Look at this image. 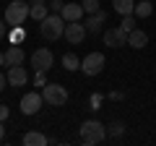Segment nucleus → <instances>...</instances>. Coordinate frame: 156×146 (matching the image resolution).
<instances>
[{"mask_svg": "<svg viewBox=\"0 0 156 146\" xmlns=\"http://www.w3.org/2000/svg\"><path fill=\"white\" fill-rule=\"evenodd\" d=\"M5 84H8V76H3V73H0V91L5 89Z\"/></svg>", "mask_w": 156, "mask_h": 146, "instance_id": "28", "label": "nucleus"}, {"mask_svg": "<svg viewBox=\"0 0 156 146\" xmlns=\"http://www.w3.org/2000/svg\"><path fill=\"white\" fill-rule=\"evenodd\" d=\"M62 68H65V71H81V60H78L73 52H65V55H62Z\"/></svg>", "mask_w": 156, "mask_h": 146, "instance_id": "19", "label": "nucleus"}, {"mask_svg": "<svg viewBox=\"0 0 156 146\" xmlns=\"http://www.w3.org/2000/svg\"><path fill=\"white\" fill-rule=\"evenodd\" d=\"M3 136H5V125H3V120H0V141H3Z\"/></svg>", "mask_w": 156, "mask_h": 146, "instance_id": "30", "label": "nucleus"}, {"mask_svg": "<svg viewBox=\"0 0 156 146\" xmlns=\"http://www.w3.org/2000/svg\"><path fill=\"white\" fill-rule=\"evenodd\" d=\"M104 21H107V13L104 11H96V13H89V24H83V26H86L89 34H99Z\"/></svg>", "mask_w": 156, "mask_h": 146, "instance_id": "12", "label": "nucleus"}, {"mask_svg": "<svg viewBox=\"0 0 156 146\" xmlns=\"http://www.w3.org/2000/svg\"><path fill=\"white\" fill-rule=\"evenodd\" d=\"M8 84H11V86H26L29 84L26 68H23V65H11V68H8Z\"/></svg>", "mask_w": 156, "mask_h": 146, "instance_id": "10", "label": "nucleus"}, {"mask_svg": "<svg viewBox=\"0 0 156 146\" xmlns=\"http://www.w3.org/2000/svg\"><path fill=\"white\" fill-rule=\"evenodd\" d=\"M151 13H154V3H151V0H140V3H135V11H133L135 18H148Z\"/></svg>", "mask_w": 156, "mask_h": 146, "instance_id": "18", "label": "nucleus"}, {"mask_svg": "<svg viewBox=\"0 0 156 146\" xmlns=\"http://www.w3.org/2000/svg\"><path fill=\"white\" fill-rule=\"evenodd\" d=\"M81 71L86 76H99L104 71V52H89V55L81 60Z\"/></svg>", "mask_w": 156, "mask_h": 146, "instance_id": "6", "label": "nucleus"}, {"mask_svg": "<svg viewBox=\"0 0 156 146\" xmlns=\"http://www.w3.org/2000/svg\"><path fill=\"white\" fill-rule=\"evenodd\" d=\"M29 16V5L26 0H16V3H8L5 5V24L8 26H21Z\"/></svg>", "mask_w": 156, "mask_h": 146, "instance_id": "4", "label": "nucleus"}, {"mask_svg": "<svg viewBox=\"0 0 156 146\" xmlns=\"http://www.w3.org/2000/svg\"><path fill=\"white\" fill-rule=\"evenodd\" d=\"M104 45L107 47H125L128 45V31H122L120 26H112L104 31Z\"/></svg>", "mask_w": 156, "mask_h": 146, "instance_id": "9", "label": "nucleus"}, {"mask_svg": "<svg viewBox=\"0 0 156 146\" xmlns=\"http://www.w3.org/2000/svg\"><path fill=\"white\" fill-rule=\"evenodd\" d=\"M86 26L81 21H68L65 24V34H62V37H65L68 42H70V45H81V42L86 39Z\"/></svg>", "mask_w": 156, "mask_h": 146, "instance_id": "8", "label": "nucleus"}, {"mask_svg": "<svg viewBox=\"0 0 156 146\" xmlns=\"http://www.w3.org/2000/svg\"><path fill=\"white\" fill-rule=\"evenodd\" d=\"M8 115H11V110H8L5 104H0V120H3V123L8 120Z\"/></svg>", "mask_w": 156, "mask_h": 146, "instance_id": "25", "label": "nucleus"}, {"mask_svg": "<svg viewBox=\"0 0 156 146\" xmlns=\"http://www.w3.org/2000/svg\"><path fill=\"white\" fill-rule=\"evenodd\" d=\"M42 104H44V97H42V91H26V94L21 97V112L23 115H37L39 110H42Z\"/></svg>", "mask_w": 156, "mask_h": 146, "instance_id": "7", "label": "nucleus"}, {"mask_svg": "<svg viewBox=\"0 0 156 146\" xmlns=\"http://www.w3.org/2000/svg\"><path fill=\"white\" fill-rule=\"evenodd\" d=\"M91 104H94L91 110H99V104H101V94H94V97H91Z\"/></svg>", "mask_w": 156, "mask_h": 146, "instance_id": "26", "label": "nucleus"}, {"mask_svg": "<svg viewBox=\"0 0 156 146\" xmlns=\"http://www.w3.org/2000/svg\"><path fill=\"white\" fill-rule=\"evenodd\" d=\"M81 5H83L86 13H96V11H101V8H99V0H81Z\"/></svg>", "mask_w": 156, "mask_h": 146, "instance_id": "21", "label": "nucleus"}, {"mask_svg": "<svg viewBox=\"0 0 156 146\" xmlns=\"http://www.w3.org/2000/svg\"><path fill=\"white\" fill-rule=\"evenodd\" d=\"M62 5H65L62 0H52V3H50V11H52V13H60V11H62Z\"/></svg>", "mask_w": 156, "mask_h": 146, "instance_id": "24", "label": "nucleus"}, {"mask_svg": "<svg viewBox=\"0 0 156 146\" xmlns=\"http://www.w3.org/2000/svg\"><path fill=\"white\" fill-rule=\"evenodd\" d=\"M29 16L34 21H44L50 13H47V3L44 0H31V5H29Z\"/></svg>", "mask_w": 156, "mask_h": 146, "instance_id": "14", "label": "nucleus"}, {"mask_svg": "<svg viewBox=\"0 0 156 146\" xmlns=\"http://www.w3.org/2000/svg\"><path fill=\"white\" fill-rule=\"evenodd\" d=\"M5 34H8V24L0 21V39H5Z\"/></svg>", "mask_w": 156, "mask_h": 146, "instance_id": "27", "label": "nucleus"}, {"mask_svg": "<svg viewBox=\"0 0 156 146\" xmlns=\"http://www.w3.org/2000/svg\"><path fill=\"white\" fill-rule=\"evenodd\" d=\"M112 8H115L120 16H130L135 11V0H112Z\"/></svg>", "mask_w": 156, "mask_h": 146, "instance_id": "17", "label": "nucleus"}, {"mask_svg": "<svg viewBox=\"0 0 156 146\" xmlns=\"http://www.w3.org/2000/svg\"><path fill=\"white\" fill-rule=\"evenodd\" d=\"M0 65H5V52H0Z\"/></svg>", "mask_w": 156, "mask_h": 146, "instance_id": "31", "label": "nucleus"}, {"mask_svg": "<svg viewBox=\"0 0 156 146\" xmlns=\"http://www.w3.org/2000/svg\"><path fill=\"white\" fill-rule=\"evenodd\" d=\"M37 86H44V73H37Z\"/></svg>", "mask_w": 156, "mask_h": 146, "instance_id": "29", "label": "nucleus"}, {"mask_svg": "<svg viewBox=\"0 0 156 146\" xmlns=\"http://www.w3.org/2000/svg\"><path fill=\"white\" fill-rule=\"evenodd\" d=\"M128 45L133 47V50H143V47L148 45V34H146L143 29H133V31L128 34Z\"/></svg>", "mask_w": 156, "mask_h": 146, "instance_id": "13", "label": "nucleus"}, {"mask_svg": "<svg viewBox=\"0 0 156 146\" xmlns=\"http://www.w3.org/2000/svg\"><path fill=\"white\" fill-rule=\"evenodd\" d=\"M104 138H107V128L99 120H86V123L81 125V141H83L86 146H96Z\"/></svg>", "mask_w": 156, "mask_h": 146, "instance_id": "2", "label": "nucleus"}, {"mask_svg": "<svg viewBox=\"0 0 156 146\" xmlns=\"http://www.w3.org/2000/svg\"><path fill=\"white\" fill-rule=\"evenodd\" d=\"M23 60H26V55H23V50L18 45L5 50V65H23Z\"/></svg>", "mask_w": 156, "mask_h": 146, "instance_id": "15", "label": "nucleus"}, {"mask_svg": "<svg viewBox=\"0 0 156 146\" xmlns=\"http://www.w3.org/2000/svg\"><path fill=\"white\" fill-rule=\"evenodd\" d=\"M52 63H55V55H52V50H47V47H39V50L31 52V68L37 73H47L52 68Z\"/></svg>", "mask_w": 156, "mask_h": 146, "instance_id": "5", "label": "nucleus"}, {"mask_svg": "<svg viewBox=\"0 0 156 146\" xmlns=\"http://www.w3.org/2000/svg\"><path fill=\"white\" fill-rule=\"evenodd\" d=\"M23 146H47L50 144V138L47 136H42L39 130H29V133H23Z\"/></svg>", "mask_w": 156, "mask_h": 146, "instance_id": "16", "label": "nucleus"}, {"mask_svg": "<svg viewBox=\"0 0 156 146\" xmlns=\"http://www.w3.org/2000/svg\"><path fill=\"white\" fill-rule=\"evenodd\" d=\"M125 133V125L122 123H112L109 125V136H122Z\"/></svg>", "mask_w": 156, "mask_h": 146, "instance_id": "23", "label": "nucleus"}, {"mask_svg": "<svg viewBox=\"0 0 156 146\" xmlns=\"http://www.w3.org/2000/svg\"><path fill=\"white\" fill-rule=\"evenodd\" d=\"M65 24H68V21L60 16V13H50L44 21H39V31H42L44 39L55 42V39H60L62 34H65Z\"/></svg>", "mask_w": 156, "mask_h": 146, "instance_id": "1", "label": "nucleus"}, {"mask_svg": "<svg viewBox=\"0 0 156 146\" xmlns=\"http://www.w3.org/2000/svg\"><path fill=\"white\" fill-rule=\"evenodd\" d=\"M83 5L81 3H65L62 5V11H60V16L65 18V21H81V16H83Z\"/></svg>", "mask_w": 156, "mask_h": 146, "instance_id": "11", "label": "nucleus"}, {"mask_svg": "<svg viewBox=\"0 0 156 146\" xmlns=\"http://www.w3.org/2000/svg\"><path fill=\"white\" fill-rule=\"evenodd\" d=\"M23 37H26V34H23V29H21V26H13V34H11V42H13V45H18Z\"/></svg>", "mask_w": 156, "mask_h": 146, "instance_id": "22", "label": "nucleus"}, {"mask_svg": "<svg viewBox=\"0 0 156 146\" xmlns=\"http://www.w3.org/2000/svg\"><path fill=\"white\" fill-rule=\"evenodd\" d=\"M42 97H44V102L50 107L68 104V89L60 86V84H44V86H42Z\"/></svg>", "mask_w": 156, "mask_h": 146, "instance_id": "3", "label": "nucleus"}, {"mask_svg": "<svg viewBox=\"0 0 156 146\" xmlns=\"http://www.w3.org/2000/svg\"><path fill=\"white\" fill-rule=\"evenodd\" d=\"M135 24H138V18H135L133 13H130V16H122V21H120V29L130 34V31H133V29H135Z\"/></svg>", "mask_w": 156, "mask_h": 146, "instance_id": "20", "label": "nucleus"}]
</instances>
